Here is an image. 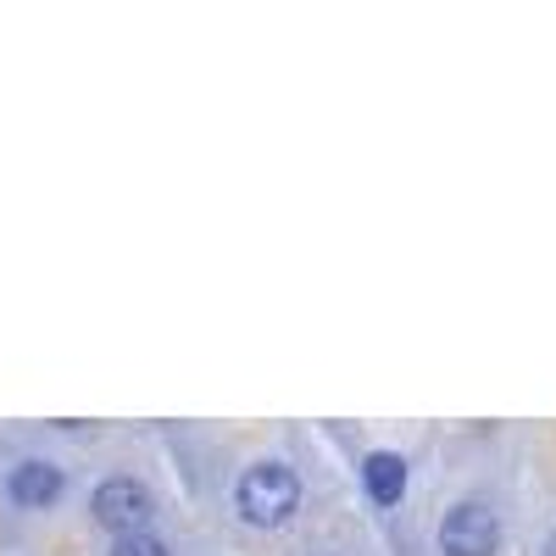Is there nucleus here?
I'll list each match as a JSON object with an SVG mask.
<instances>
[{
	"label": "nucleus",
	"mask_w": 556,
	"mask_h": 556,
	"mask_svg": "<svg viewBox=\"0 0 556 556\" xmlns=\"http://www.w3.org/2000/svg\"><path fill=\"white\" fill-rule=\"evenodd\" d=\"M301 473L290 468V462H278V456H256V462H245L240 468V479H235V518L245 523V529H262V534H273V529H285L295 513H301Z\"/></svg>",
	"instance_id": "nucleus-1"
},
{
	"label": "nucleus",
	"mask_w": 556,
	"mask_h": 556,
	"mask_svg": "<svg viewBox=\"0 0 556 556\" xmlns=\"http://www.w3.org/2000/svg\"><path fill=\"white\" fill-rule=\"evenodd\" d=\"M89 518H96L112 540H128V534H151V518H156V495L128 479V473H112L89 490Z\"/></svg>",
	"instance_id": "nucleus-2"
},
{
	"label": "nucleus",
	"mask_w": 556,
	"mask_h": 556,
	"mask_svg": "<svg viewBox=\"0 0 556 556\" xmlns=\"http://www.w3.org/2000/svg\"><path fill=\"white\" fill-rule=\"evenodd\" d=\"M440 556H501V518L490 501H456L445 506L440 534H434Z\"/></svg>",
	"instance_id": "nucleus-3"
},
{
	"label": "nucleus",
	"mask_w": 556,
	"mask_h": 556,
	"mask_svg": "<svg viewBox=\"0 0 556 556\" xmlns=\"http://www.w3.org/2000/svg\"><path fill=\"white\" fill-rule=\"evenodd\" d=\"M67 490V473L56 468V462H45V456H23L12 479H7V495L12 506H23V513H45V506H56Z\"/></svg>",
	"instance_id": "nucleus-4"
},
{
	"label": "nucleus",
	"mask_w": 556,
	"mask_h": 556,
	"mask_svg": "<svg viewBox=\"0 0 556 556\" xmlns=\"http://www.w3.org/2000/svg\"><path fill=\"white\" fill-rule=\"evenodd\" d=\"M362 484H367V501H374L379 513L401 506V495H406V456H401V451H367Z\"/></svg>",
	"instance_id": "nucleus-5"
},
{
	"label": "nucleus",
	"mask_w": 556,
	"mask_h": 556,
	"mask_svg": "<svg viewBox=\"0 0 556 556\" xmlns=\"http://www.w3.org/2000/svg\"><path fill=\"white\" fill-rule=\"evenodd\" d=\"M112 556H173V551L156 534H128V540H112Z\"/></svg>",
	"instance_id": "nucleus-6"
},
{
	"label": "nucleus",
	"mask_w": 556,
	"mask_h": 556,
	"mask_svg": "<svg viewBox=\"0 0 556 556\" xmlns=\"http://www.w3.org/2000/svg\"><path fill=\"white\" fill-rule=\"evenodd\" d=\"M540 556H556V529L545 534V545H540Z\"/></svg>",
	"instance_id": "nucleus-7"
},
{
	"label": "nucleus",
	"mask_w": 556,
	"mask_h": 556,
	"mask_svg": "<svg viewBox=\"0 0 556 556\" xmlns=\"http://www.w3.org/2000/svg\"><path fill=\"white\" fill-rule=\"evenodd\" d=\"M317 556H323V551H317Z\"/></svg>",
	"instance_id": "nucleus-8"
}]
</instances>
